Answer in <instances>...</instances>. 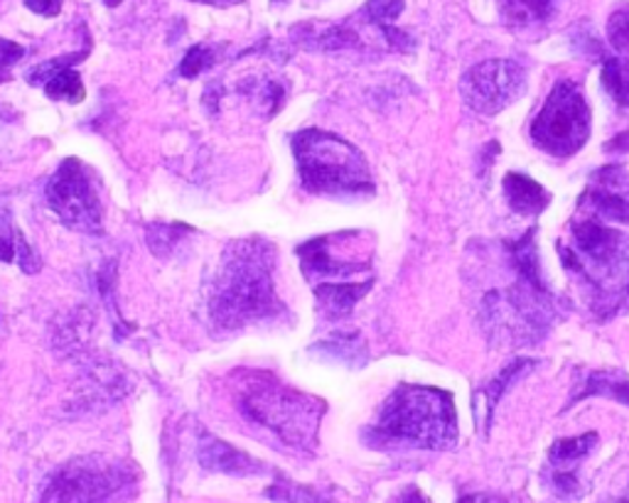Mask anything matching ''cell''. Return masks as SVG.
I'll list each match as a JSON object with an SVG mask.
<instances>
[{
	"instance_id": "cell-1",
	"label": "cell",
	"mask_w": 629,
	"mask_h": 503,
	"mask_svg": "<svg viewBox=\"0 0 629 503\" xmlns=\"http://www.w3.org/2000/svg\"><path fill=\"white\" fill-rule=\"evenodd\" d=\"M276 249L263 239L231 241L204 280V314L221 332L283 312L273 283Z\"/></svg>"
},
{
	"instance_id": "cell-2",
	"label": "cell",
	"mask_w": 629,
	"mask_h": 503,
	"mask_svg": "<svg viewBox=\"0 0 629 503\" xmlns=\"http://www.w3.org/2000/svg\"><path fill=\"white\" fill-rule=\"evenodd\" d=\"M371 447L450 450L458 442V415L446 391L401 383L367 430Z\"/></svg>"
},
{
	"instance_id": "cell-3",
	"label": "cell",
	"mask_w": 629,
	"mask_h": 503,
	"mask_svg": "<svg viewBox=\"0 0 629 503\" xmlns=\"http://www.w3.org/2000/svg\"><path fill=\"white\" fill-rule=\"evenodd\" d=\"M234 403L239 413L273 432L288 447L308 452L318 444L320 423L325 418V405L320 398L302 393L293 385L266 371H247L237 381Z\"/></svg>"
},
{
	"instance_id": "cell-4",
	"label": "cell",
	"mask_w": 629,
	"mask_h": 503,
	"mask_svg": "<svg viewBox=\"0 0 629 503\" xmlns=\"http://www.w3.org/2000/svg\"><path fill=\"white\" fill-rule=\"evenodd\" d=\"M293 155L302 187L310 194L349 197L375 190L365 155L335 133L308 128L293 138Z\"/></svg>"
},
{
	"instance_id": "cell-5",
	"label": "cell",
	"mask_w": 629,
	"mask_h": 503,
	"mask_svg": "<svg viewBox=\"0 0 629 503\" xmlns=\"http://www.w3.org/2000/svg\"><path fill=\"white\" fill-rule=\"evenodd\" d=\"M138 479L141 472L131 462L84 454L57 466L42 489L40 503H113L131 494Z\"/></svg>"
},
{
	"instance_id": "cell-6",
	"label": "cell",
	"mask_w": 629,
	"mask_h": 503,
	"mask_svg": "<svg viewBox=\"0 0 629 503\" xmlns=\"http://www.w3.org/2000/svg\"><path fill=\"white\" fill-rule=\"evenodd\" d=\"M590 138V109L576 81H558L531 123V140L556 158H570Z\"/></svg>"
},
{
	"instance_id": "cell-7",
	"label": "cell",
	"mask_w": 629,
	"mask_h": 503,
	"mask_svg": "<svg viewBox=\"0 0 629 503\" xmlns=\"http://www.w3.org/2000/svg\"><path fill=\"white\" fill-rule=\"evenodd\" d=\"M44 197H48V207L69 229L81 233L103 231V209L97 187L81 160H62V165L54 170L48 184H44Z\"/></svg>"
},
{
	"instance_id": "cell-8",
	"label": "cell",
	"mask_w": 629,
	"mask_h": 503,
	"mask_svg": "<svg viewBox=\"0 0 629 503\" xmlns=\"http://www.w3.org/2000/svg\"><path fill=\"white\" fill-rule=\"evenodd\" d=\"M527 89V74L517 62L489 60L475 64L460 79V93L477 113L492 115L515 103Z\"/></svg>"
},
{
	"instance_id": "cell-9",
	"label": "cell",
	"mask_w": 629,
	"mask_h": 503,
	"mask_svg": "<svg viewBox=\"0 0 629 503\" xmlns=\"http://www.w3.org/2000/svg\"><path fill=\"white\" fill-rule=\"evenodd\" d=\"M332 237H320L298 245L302 273L312 285L322 283H352L349 278L369 271L367 261H345L335 253Z\"/></svg>"
},
{
	"instance_id": "cell-10",
	"label": "cell",
	"mask_w": 629,
	"mask_h": 503,
	"mask_svg": "<svg viewBox=\"0 0 629 503\" xmlns=\"http://www.w3.org/2000/svg\"><path fill=\"white\" fill-rule=\"evenodd\" d=\"M197 460H200L202 470L214 474H229V476H256L268 470L263 462L237 450L234 444L209 435V432H204V435H200V440H197Z\"/></svg>"
},
{
	"instance_id": "cell-11",
	"label": "cell",
	"mask_w": 629,
	"mask_h": 503,
	"mask_svg": "<svg viewBox=\"0 0 629 503\" xmlns=\"http://www.w3.org/2000/svg\"><path fill=\"white\" fill-rule=\"evenodd\" d=\"M87 57V50L72 57H60V60L44 62L38 69H32L28 74V81L32 84H44V93L54 101H67V103H81L87 99V89L81 84L79 72L72 69V62H79Z\"/></svg>"
},
{
	"instance_id": "cell-12",
	"label": "cell",
	"mask_w": 629,
	"mask_h": 503,
	"mask_svg": "<svg viewBox=\"0 0 629 503\" xmlns=\"http://www.w3.org/2000/svg\"><path fill=\"white\" fill-rule=\"evenodd\" d=\"M576 249L596 265L610 268L627 259V239L615 229L598 224V221H580L573 227Z\"/></svg>"
},
{
	"instance_id": "cell-13",
	"label": "cell",
	"mask_w": 629,
	"mask_h": 503,
	"mask_svg": "<svg viewBox=\"0 0 629 503\" xmlns=\"http://www.w3.org/2000/svg\"><path fill=\"white\" fill-rule=\"evenodd\" d=\"M533 369V361L529 359H515L511 361L509 366H505V371L499 373L497 379H492V383L485 385V389H480L475 393L472 398V411L477 415V425H480L482 432H487L485 423H489L492 420V413H495V408L499 403V398H502V393L507 391V385L509 383H515L521 373H527Z\"/></svg>"
},
{
	"instance_id": "cell-14",
	"label": "cell",
	"mask_w": 629,
	"mask_h": 503,
	"mask_svg": "<svg viewBox=\"0 0 629 503\" xmlns=\"http://www.w3.org/2000/svg\"><path fill=\"white\" fill-rule=\"evenodd\" d=\"M505 194L509 207L523 217H539L551 202L549 192L539 182L519 172H509L505 178Z\"/></svg>"
},
{
	"instance_id": "cell-15",
	"label": "cell",
	"mask_w": 629,
	"mask_h": 503,
	"mask_svg": "<svg viewBox=\"0 0 629 503\" xmlns=\"http://www.w3.org/2000/svg\"><path fill=\"white\" fill-rule=\"evenodd\" d=\"M617 168H605L598 174V184L592 187L588 192L590 197V207L605 219H615V221H625L629 224V197L620 190V180H615Z\"/></svg>"
},
{
	"instance_id": "cell-16",
	"label": "cell",
	"mask_w": 629,
	"mask_h": 503,
	"mask_svg": "<svg viewBox=\"0 0 629 503\" xmlns=\"http://www.w3.org/2000/svg\"><path fill=\"white\" fill-rule=\"evenodd\" d=\"M371 288V280L367 283H322L314 285V298H318L320 308L330 318H347L352 308L362 300Z\"/></svg>"
},
{
	"instance_id": "cell-17",
	"label": "cell",
	"mask_w": 629,
	"mask_h": 503,
	"mask_svg": "<svg viewBox=\"0 0 629 503\" xmlns=\"http://www.w3.org/2000/svg\"><path fill=\"white\" fill-rule=\"evenodd\" d=\"M590 395H605L629 405V376L620 371H592L588 379H582V385L573 393V401L570 403Z\"/></svg>"
},
{
	"instance_id": "cell-18",
	"label": "cell",
	"mask_w": 629,
	"mask_h": 503,
	"mask_svg": "<svg viewBox=\"0 0 629 503\" xmlns=\"http://www.w3.org/2000/svg\"><path fill=\"white\" fill-rule=\"evenodd\" d=\"M502 16L509 26L529 28L546 22L558 8V0H499Z\"/></svg>"
},
{
	"instance_id": "cell-19",
	"label": "cell",
	"mask_w": 629,
	"mask_h": 503,
	"mask_svg": "<svg viewBox=\"0 0 629 503\" xmlns=\"http://www.w3.org/2000/svg\"><path fill=\"white\" fill-rule=\"evenodd\" d=\"M403 3L406 0H367V6H365V13L369 22H375V26L387 34V40L396 47L406 44V34L393 28V22L399 20V16L403 13Z\"/></svg>"
},
{
	"instance_id": "cell-20",
	"label": "cell",
	"mask_w": 629,
	"mask_h": 503,
	"mask_svg": "<svg viewBox=\"0 0 629 503\" xmlns=\"http://www.w3.org/2000/svg\"><path fill=\"white\" fill-rule=\"evenodd\" d=\"M511 255H515V265L521 275L523 283L533 288L536 292H546V285L541 280V268H539V255H536V243H533V231H529L519 243L511 245Z\"/></svg>"
},
{
	"instance_id": "cell-21",
	"label": "cell",
	"mask_w": 629,
	"mask_h": 503,
	"mask_svg": "<svg viewBox=\"0 0 629 503\" xmlns=\"http://www.w3.org/2000/svg\"><path fill=\"white\" fill-rule=\"evenodd\" d=\"M266 496L273 503H337L332 496L322 494V491L296 484L283 476H278L276 482L266 489Z\"/></svg>"
},
{
	"instance_id": "cell-22",
	"label": "cell",
	"mask_w": 629,
	"mask_h": 503,
	"mask_svg": "<svg viewBox=\"0 0 629 503\" xmlns=\"http://www.w3.org/2000/svg\"><path fill=\"white\" fill-rule=\"evenodd\" d=\"M602 87L617 103H620V107L629 109V60H620V57L605 60Z\"/></svg>"
},
{
	"instance_id": "cell-23",
	"label": "cell",
	"mask_w": 629,
	"mask_h": 503,
	"mask_svg": "<svg viewBox=\"0 0 629 503\" xmlns=\"http://www.w3.org/2000/svg\"><path fill=\"white\" fill-rule=\"evenodd\" d=\"M598 444V432H586L578 437H563L553 442L549 457L553 464H570L586 457V454Z\"/></svg>"
},
{
	"instance_id": "cell-24",
	"label": "cell",
	"mask_w": 629,
	"mask_h": 503,
	"mask_svg": "<svg viewBox=\"0 0 629 503\" xmlns=\"http://www.w3.org/2000/svg\"><path fill=\"white\" fill-rule=\"evenodd\" d=\"M22 233L16 231L13 217H10L8 209L0 207V263H10L18 259Z\"/></svg>"
},
{
	"instance_id": "cell-25",
	"label": "cell",
	"mask_w": 629,
	"mask_h": 503,
	"mask_svg": "<svg viewBox=\"0 0 629 503\" xmlns=\"http://www.w3.org/2000/svg\"><path fill=\"white\" fill-rule=\"evenodd\" d=\"M318 349H322L325 354H330L335 359H359V361H365L367 356V349L362 344V339L359 336H332L328 339V342H322L318 344Z\"/></svg>"
},
{
	"instance_id": "cell-26",
	"label": "cell",
	"mask_w": 629,
	"mask_h": 503,
	"mask_svg": "<svg viewBox=\"0 0 629 503\" xmlns=\"http://www.w3.org/2000/svg\"><path fill=\"white\" fill-rule=\"evenodd\" d=\"M608 40L617 52L629 54V8L615 10L608 20Z\"/></svg>"
},
{
	"instance_id": "cell-27",
	"label": "cell",
	"mask_w": 629,
	"mask_h": 503,
	"mask_svg": "<svg viewBox=\"0 0 629 503\" xmlns=\"http://www.w3.org/2000/svg\"><path fill=\"white\" fill-rule=\"evenodd\" d=\"M212 64H214V52L209 50V47H204V44H194L192 50L184 54L180 74L188 77V79H194V77H200L204 69H209Z\"/></svg>"
},
{
	"instance_id": "cell-28",
	"label": "cell",
	"mask_w": 629,
	"mask_h": 503,
	"mask_svg": "<svg viewBox=\"0 0 629 503\" xmlns=\"http://www.w3.org/2000/svg\"><path fill=\"white\" fill-rule=\"evenodd\" d=\"M314 44H318L320 50H345V47H357L359 38H357L355 30L342 28V26H332V28H328V30L318 34Z\"/></svg>"
},
{
	"instance_id": "cell-29",
	"label": "cell",
	"mask_w": 629,
	"mask_h": 503,
	"mask_svg": "<svg viewBox=\"0 0 629 503\" xmlns=\"http://www.w3.org/2000/svg\"><path fill=\"white\" fill-rule=\"evenodd\" d=\"M22 54H26V50H22L20 44L0 38V81L8 77L10 67H13L18 60H22Z\"/></svg>"
},
{
	"instance_id": "cell-30",
	"label": "cell",
	"mask_w": 629,
	"mask_h": 503,
	"mask_svg": "<svg viewBox=\"0 0 629 503\" xmlns=\"http://www.w3.org/2000/svg\"><path fill=\"white\" fill-rule=\"evenodd\" d=\"M26 6L42 18H54L60 16V10L64 6V0H26Z\"/></svg>"
},
{
	"instance_id": "cell-31",
	"label": "cell",
	"mask_w": 629,
	"mask_h": 503,
	"mask_svg": "<svg viewBox=\"0 0 629 503\" xmlns=\"http://www.w3.org/2000/svg\"><path fill=\"white\" fill-rule=\"evenodd\" d=\"M399 503H430V501H428V496L423 494L421 489H418V486H409V489L401 491Z\"/></svg>"
},
{
	"instance_id": "cell-32",
	"label": "cell",
	"mask_w": 629,
	"mask_h": 503,
	"mask_svg": "<svg viewBox=\"0 0 629 503\" xmlns=\"http://www.w3.org/2000/svg\"><path fill=\"white\" fill-rule=\"evenodd\" d=\"M460 503H511L505 496H492V494H472V496H462Z\"/></svg>"
},
{
	"instance_id": "cell-33",
	"label": "cell",
	"mask_w": 629,
	"mask_h": 503,
	"mask_svg": "<svg viewBox=\"0 0 629 503\" xmlns=\"http://www.w3.org/2000/svg\"><path fill=\"white\" fill-rule=\"evenodd\" d=\"M608 150V153H615V150H629V133H625V135H620V138H615L612 143L605 148Z\"/></svg>"
},
{
	"instance_id": "cell-34",
	"label": "cell",
	"mask_w": 629,
	"mask_h": 503,
	"mask_svg": "<svg viewBox=\"0 0 629 503\" xmlns=\"http://www.w3.org/2000/svg\"><path fill=\"white\" fill-rule=\"evenodd\" d=\"M197 3H207V6H217V8H229V6L243 3V0H197Z\"/></svg>"
},
{
	"instance_id": "cell-35",
	"label": "cell",
	"mask_w": 629,
	"mask_h": 503,
	"mask_svg": "<svg viewBox=\"0 0 629 503\" xmlns=\"http://www.w3.org/2000/svg\"><path fill=\"white\" fill-rule=\"evenodd\" d=\"M103 3H107L109 8H116V6H121V3H123V0H103Z\"/></svg>"
},
{
	"instance_id": "cell-36",
	"label": "cell",
	"mask_w": 629,
	"mask_h": 503,
	"mask_svg": "<svg viewBox=\"0 0 629 503\" xmlns=\"http://www.w3.org/2000/svg\"><path fill=\"white\" fill-rule=\"evenodd\" d=\"M276 3H278V0H276Z\"/></svg>"
}]
</instances>
